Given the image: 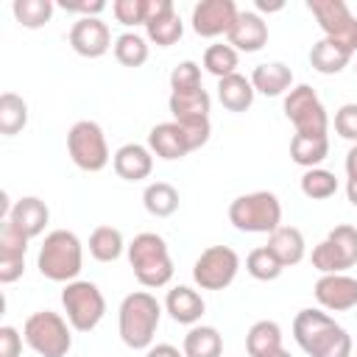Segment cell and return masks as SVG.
Segmentation results:
<instances>
[{
	"label": "cell",
	"mask_w": 357,
	"mask_h": 357,
	"mask_svg": "<svg viewBox=\"0 0 357 357\" xmlns=\"http://www.w3.org/2000/svg\"><path fill=\"white\" fill-rule=\"evenodd\" d=\"M28 123V103L17 92H3L0 95V134L14 137L25 128Z\"/></svg>",
	"instance_id": "d6a6232c"
},
{
	"label": "cell",
	"mask_w": 357,
	"mask_h": 357,
	"mask_svg": "<svg viewBox=\"0 0 357 357\" xmlns=\"http://www.w3.org/2000/svg\"><path fill=\"white\" fill-rule=\"evenodd\" d=\"M268 42V22L257 11H240L229 31V45L243 53H257Z\"/></svg>",
	"instance_id": "d6986e66"
},
{
	"label": "cell",
	"mask_w": 357,
	"mask_h": 357,
	"mask_svg": "<svg viewBox=\"0 0 357 357\" xmlns=\"http://www.w3.org/2000/svg\"><path fill=\"white\" fill-rule=\"evenodd\" d=\"M142 204L153 218H170L178 209V190L167 181H153L142 192Z\"/></svg>",
	"instance_id": "f546056e"
},
{
	"label": "cell",
	"mask_w": 357,
	"mask_h": 357,
	"mask_svg": "<svg viewBox=\"0 0 357 357\" xmlns=\"http://www.w3.org/2000/svg\"><path fill=\"white\" fill-rule=\"evenodd\" d=\"M354 265H357V229L349 223L335 226L312 248V268L321 273H346Z\"/></svg>",
	"instance_id": "9c48e42d"
},
{
	"label": "cell",
	"mask_w": 357,
	"mask_h": 357,
	"mask_svg": "<svg viewBox=\"0 0 357 357\" xmlns=\"http://www.w3.org/2000/svg\"><path fill=\"white\" fill-rule=\"evenodd\" d=\"M237 6L234 0H201L192 8V31L204 39H215L220 33L229 36L231 25L237 22Z\"/></svg>",
	"instance_id": "4fadbf2b"
},
{
	"label": "cell",
	"mask_w": 357,
	"mask_h": 357,
	"mask_svg": "<svg viewBox=\"0 0 357 357\" xmlns=\"http://www.w3.org/2000/svg\"><path fill=\"white\" fill-rule=\"evenodd\" d=\"M53 0H14L11 11L22 28H42L53 17Z\"/></svg>",
	"instance_id": "e575fe53"
},
{
	"label": "cell",
	"mask_w": 357,
	"mask_h": 357,
	"mask_svg": "<svg viewBox=\"0 0 357 357\" xmlns=\"http://www.w3.org/2000/svg\"><path fill=\"white\" fill-rule=\"evenodd\" d=\"M268 248L276 254V259L284 265V268H293L304 259L307 254V243H304V234L296 229V226H279L273 234H268Z\"/></svg>",
	"instance_id": "cb8c5ba5"
},
{
	"label": "cell",
	"mask_w": 357,
	"mask_h": 357,
	"mask_svg": "<svg viewBox=\"0 0 357 357\" xmlns=\"http://www.w3.org/2000/svg\"><path fill=\"white\" fill-rule=\"evenodd\" d=\"M346 176L357 178V145H351L349 153H346Z\"/></svg>",
	"instance_id": "f6af8a7d"
},
{
	"label": "cell",
	"mask_w": 357,
	"mask_h": 357,
	"mask_svg": "<svg viewBox=\"0 0 357 357\" xmlns=\"http://www.w3.org/2000/svg\"><path fill=\"white\" fill-rule=\"evenodd\" d=\"M312 293L315 301L329 312H346L357 307V279L346 273H321Z\"/></svg>",
	"instance_id": "5bb4252c"
},
{
	"label": "cell",
	"mask_w": 357,
	"mask_h": 357,
	"mask_svg": "<svg viewBox=\"0 0 357 357\" xmlns=\"http://www.w3.org/2000/svg\"><path fill=\"white\" fill-rule=\"evenodd\" d=\"M159 321H162V304L156 301V296H151L148 290H134L123 298L117 310L120 340L134 351L151 349Z\"/></svg>",
	"instance_id": "7a4b0ae2"
},
{
	"label": "cell",
	"mask_w": 357,
	"mask_h": 357,
	"mask_svg": "<svg viewBox=\"0 0 357 357\" xmlns=\"http://www.w3.org/2000/svg\"><path fill=\"white\" fill-rule=\"evenodd\" d=\"M229 220L245 234H273L282 226V204L268 190L245 192L229 204Z\"/></svg>",
	"instance_id": "5b68a950"
},
{
	"label": "cell",
	"mask_w": 357,
	"mask_h": 357,
	"mask_svg": "<svg viewBox=\"0 0 357 357\" xmlns=\"http://www.w3.org/2000/svg\"><path fill=\"white\" fill-rule=\"evenodd\" d=\"M351 50H346L343 45L332 42V39H318L310 50V64L312 70H318L321 75H337L343 67H349L351 61Z\"/></svg>",
	"instance_id": "d4e9b609"
},
{
	"label": "cell",
	"mask_w": 357,
	"mask_h": 357,
	"mask_svg": "<svg viewBox=\"0 0 357 357\" xmlns=\"http://www.w3.org/2000/svg\"><path fill=\"white\" fill-rule=\"evenodd\" d=\"M22 354V335L14 326H0V357H20Z\"/></svg>",
	"instance_id": "b9f144b4"
},
{
	"label": "cell",
	"mask_w": 357,
	"mask_h": 357,
	"mask_svg": "<svg viewBox=\"0 0 357 357\" xmlns=\"http://www.w3.org/2000/svg\"><path fill=\"white\" fill-rule=\"evenodd\" d=\"M346 198L351 206H357V178H346Z\"/></svg>",
	"instance_id": "bcb514c9"
},
{
	"label": "cell",
	"mask_w": 357,
	"mask_h": 357,
	"mask_svg": "<svg viewBox=\"0 0 357 357\" xmlns=\"http://www.w3.org/2000/svg\"><path fill=\"white\" fill-rule=\"evenodd\" d=\"M148 148H151V153H156L159 159H167V162L181 159V156H187V153L192 151V145H190L184 128H181L176 120L156 123V126L148 131Z\"/></svg>",
	"instance_id": "e0dca14e"
},
{
	"label": "cell",
	"mask_w": 357,
	"mask_h": 357,
	"mask_svg": "<svg viewBox=\"0 0 357 357\" xmlns=\"http://www.w3.org/2000/svg\"><path fill=\"white\" fill-rule=\"evenodd\" d=\"M307 8L321 25L324 39H332L346 50L357 53V17L343 0H310Z\"/></svg>",
	"instance_id": "8fae6325"
},
{
	"label": "cell",
	"mask_w": 357,
	"mask_h": 357,
	"mask_svg": "<svg viewBox=\"0 0 357 357\" xmlns=\"http://www.w3.org/2000/svg\"><path fill=\"white\" fill-rule=\"evenodd\" d=\"M354 70H357V64H354Z\"/></svg>",
	"instance_id": "c3c4849f"
},
{
	"label": "cell",
	"mask_w": 357,
	"mask_h": 357,
	"mask_svg": "<svg viewBox=\"0 0 357 357\" xmlns=\"http://www.w3.org/2000/svg\"><path fill=\"white\" fill-rule=\"evenodd\" d=\"M145 31H148V39H151L156 47H170V45H176V42L181 39L184 22H181V17L176 14V8H170V11L159 14V17H153L151 22H145Z\"/></svg>",
	"instance_id": "1f68e13d"
},
{
	"label": "cell",
	"mask_w": 357,
	"mask_h": 357,
	"mask_svg": "<svg viewBox=\"0 0 357 357\" xmlns=\"http://www.w3.org/2000/svg\"><path fill=\"white\" fill-rule=\"evenodd\" d=\"M170 89L173 92H195V89H204L201 86V67L195 61H178L170 73Z\"/></svg>",
	"instance_id": "f35d334b"
},
{
	"label": "cell",
	"mask_w": 357,
	"mask_h": 357,
	"mask_svg": "<svg viewBox=\"0 0 357 357\" xmlns=\"http://www.w3.org/2000/svg\"><path fill=\"white\" fill-rule=\"evenodd\" d=\"M276 349H282V326L276 321H257L245 335L248 357H265Z\"/></svg>",
	"instance_id": "f1b7e54d"
},
{
	"label": "cell",
	"mask_w": 357,
	"mask_h": 357,
	"mask_svg": "<svg viewBox=\"0 0 357 357\" xmlns=\"http://www.w3.org/2000/svg\"><path fill=\"white\" fill-rule=\"evenodd\" d=\"M301 192L310 201H326L337 192V178H335V173H329L324 167H310L301 176Z\"/></svg>",
	"instance_id": "8d00e7d4"
},
{
	"label": "cell",
	"mask_w": 357,
	"mask_h": 357,
	"mask_svg": "<svg viewBox=\"0 0 357 357\" xmlns=\"http://www.w3.org/2000/svg\"><path fill=\"white\" fill-rule=\"evenodd\" d=\"M335 131L357 145V103H343L335 112Z\"/></svg>",
	"instance_id": "60d3db41"
},
{
	"label": "cell",
	"mask_w": 357,
	"mask_h": 357,
	"mask_svg": "<svg viewBox=\"0 0 357 357\" xmlns=\"http://www.w3.org/2000/svg\"><path fill=\"white\" fill-rule=\"evenodd\" d=\"M145 357H184V351H178V349L170 346V343H156V346H151V349L145 351Z\"/></svg>",
	"instance_id": "ee69618b"
},
{
	"label": "cell",
	"mask_w": 357,
	"mask_h": 357,
	"mask_svg": "<svg viewBox=\"0 0 357 357\" xmlns=\"http://www.w3.org/2000/svg\"><path fill=\"white\" fill-rule=\"evenodd\" d=\"M284 117L304 137H326L329 131V114L310 84H298L284 95Z\"/></svg>",
	"instance_id": "ba28073f"
},
{
	"label": "cell",
	"mask_w": 357,
	"mask_h": 357,
	"mask_svg": "<svg viewBox=\"0 0 357 357\" xmlns=\"http://www.w3.org/2000/svg\"><path fill=\"white\" fill-rule=\"evenodd\" d=\"M165 310L170 312V318L176 324H187V326H195L206 310L201 293H195L192 287L187 284H178L173 290H167V298H165Z\"/></svg>",
	"instance_id": "7402d4cb"
},
{
	"label": "cell",
	"mask_w": 357,
	"mask_h": 357,
	"mask_svg": "<svg viewBox=\"0 0 357 357\" xmlns=\"http://www.w3.org/2000/svg\"><path fill=\"white\" fill-rule=\"evenodd\" d=\"M70 45L78 56L84 59H100L112 47V33L109 25L100 17H81L70 28Z\"/></svg>",
	"instance_id": "9a60e30c"
},
{
	"label": "cell",
	"mask_w": 357,
	"mask_h": 357,
	"mask_svg": "<svg viewBox=\"0 0 357 357\" xmlns=\"http://www.w3.org/2000/svg\"><path fill=\"white\" fill-rule=\"evenodd\" d=\"M112 11L120 25H145V0H114Z\"/></svg>",
	"instance_id": "ab89813d"
},
{
	"label": "cell",
	"mask_w": 357,
	"mask_h": 357,
	"mask_svg": "<svg viewBox=\"0 0 357 357\" xmlns=\"http://www.w3.org/2000/svg\"><path fill=\"white\" fill-rule=\"evenodd\" d=\"M237 64H240V56L231 45H209L204 50V67L206 73H212L218 81L226 78V75H234L237 73Z\"/></svg>",
	"instance_id": "d590c367"
},
{
	"label": "cell",
	"mask_w": 357,
	"mask_h": 357,
	"mask_svg": "<svg viewBox=\"0 0 357 357\" xmlns=\"http://www.w3.org/2000/svg\"><path fill=\"white\" fill-rule=\"evenodd\" d=\"M25 251H28V237L11 220H3V229H0V282L3 284H11L22 276Z\"/></svg>",
	"instance_id": "2e32d148"
},
{
	"label": "cell",
	"mask_w": 357,
	"mask_h": 357,
	"mask_svg": "<svg viewBox=\"0 0 357 357\" xmlns=\"http://www.w3.org/2000/svg\"><path fill=\"white\" fill-rule=\"evenodd\" d=\"M240 271V257L229 245H209L192 265V279L201 290H223L234 282Z\"/></svg>",
	"instance_id": "7c38bea8"
},
{
	"label": "cell",
	"mask_w": 357,
	"mask_h": 357,
	"mask_svg": "<svg viewBox=\"0 0 357 357\" xmlns=\"http://www.w3.org/2000/svg\"><path fill=\"white\" fill-rule=\"evenodd\" d=\"M114 59L123 67H142L148 61V45L139 33H120L114 39Z\"/></svg>",
	"instance_id": "74e56055"
},
{
	"label": "cell",
	"mask_w": 357,
	"mask_h": 357,
	"mask_svg": "<svg viewBox=\"0 0 357 357\" xmlns=\"http://www.w3.org/2000/svg\"><path fill=\"white\" fill-rule=\"evenodd\" d=\"M59 6H61L64 11H70V14H84V17H98V14L106 8V3H103V0H81V3L61 0Z\"/></svg>",
	"instance_id": "7bdbcfd3"
},
{
	"label": "cell",
	"mask_w": 357,
	"mask_h": 357,
	"mask_svg": "<svg viewBox=\"0 0 357 357\" xmlns=\"http://www.w3.org/2000/svg\"><path fill=\"white\" fill-rule=\"evenodd\" d=\"M251 86H254V92H259L265 98H279L287 89H293V70L284 61L257 64L251 73Z\"/></svg>",
	"instance_id": "44dd1931"
},
{
	"label": "cell",
	"mask_w": 357,
	"mask_h": 357,
	"mask_svg": "<svg viewBox=\"0 0 357 357\" xmlns=\"http://www.w3.org/2000/svg\"><path fill=\"white\" fill-rule=\"evenodd\" d=\"M329 156V137H304L293 134L290 139V159L301 167H318Z\"/></svg>",
	"instance_id": "83f0119b"
},
{
	"label": "cell",
	"mask_w": 357,
	"mask_h": 357,
	"mask_svg": "<svg viewBox=\"0 0 357 357\" xmlns=\"http://www.w3.org/2000/svg\"><path fill=\"white\" fill-rule=\"evenodd\" d=\"M126 243H123V231L114 229V226H98L92 234H89V254L98 259V262H114L120 259Z\"/></svg>",
	"instance_id": "4dcf8cb0"
},
{
	"label": "cell",
	"mask_w": 357,
	"mask_h": 357,
	"mask_svg": "<svg viewBox=\"0 0 357 357\" xmlns=\"http://www.w3.org/2000/svg\"><path fill=\"white\" fill-rule=\"evenodd\" d=\"M184 357H220L223 351V337L215 326H204L195 324L190 326V332L184 335V346H181Z\"/></svg>",
	"instance_id": "4316f807"
},
{
	"label": "cell",
	"mask_w": 357,
	"mask_h": 357,
	"mask_svg": "<svg viewBox=\"0 0 357 357\" xmlns=\"http://www.w3.org/2000/svg\"><path fill=\"white\" fill-rule=\"evenodd\" d=\"M8 220H11L28 240H33V237H39V234L45 231V226H47V220H50V209H47V204H45L42 198L25 195V198H20V201L11 206Z\"/></svg>",
	"instance_id": "ffe728a7"
},
{
	"label": "cell",
	"mask_w": 357,
	"mask_h": 357,
	"mask_svg": "<svg viewBox=\"0 0 357 357\" xmlns=\"http://www.w3.org/2000/svg\"><path fill=\"white\" fill-rule=\"evenodd\" d=\"M293 337L310 357H351L349 332L321 310H301L293 318Z\"/></svg>",
	"instance_id": "6da1fadb"
},
{
	"label": "cell",
	"mask_w": 357,
	"mask_h": 357,
	"mask_svg": "<svg viewBox=\"0 0 357 357\" xmlns=\"http://www.w3.org/2000/svg\"><path fill=\"white\" fill-rule=\"evenodd\" d=\"M209 95L206 89H195V92H170L167 109L173 114L176 123H198V120H209Z\"/></svg>",
	"instance_id": "603a6c76"
},
{
	"label": "cell",
	"mask_w": 357,
	"mask_h": 357,
	"mask_svg": "<svg viewBox=\"0 0 357 357\" xmlns=\"http://www.w3.org/2000/svg\"><path fill=\"white\" fill-rule=\"evenodd\" d=\"M245 271H248V276H254L257 282H273V279L282 276L284 265L276 259V254H273L268 245H259V248H254V251L245 257Z\"/></svg>",
	"instance_id": "836d02e7"
},
{
	"label": "cell",
	"mask_w": 357,
	"mask_h": 357,
	"mask_svg": "<svg viewBox=\"0 0 357 357\" xmlns=\"http://www.w3.org/2000/svg\"><path fill=\"white\" fill-rule=\"evenodd\" d=\"M67 151H70V159L75 162V167H81L86 173H98L109 165L106 134L95 120H78L67 131Z\"/></svg>",
	"instance_id": "30bf717a"
},
{
	"label": "cell",
	"mask_w": 357,
	"mask_h": 357,
	"mask_svg": "<svg viewBox=\"0 0 357 357\" xmlns=\"http://www.w3.org/2000/svg\"><path fill=\"white\" fill-rule=\"evenodd\" d=\"M265 357H293L287 349H276V351H271V354H265Z\"/></svg>",
	"instance_id": "7dc6e473"
},
{
	"label": "cell",
	"mask_w": 357,
	"mask_h": 357,
	"mask_svg": "<svg viewBox=\"0 0 357 357\" xmlns=\"http://www.w3.org/2000/svg\"><path fill=\"white\" fill-rule=\"evenodd\" d=\"M61 307L67 312V321L75 332H92L103 315H106V298L98 290L95 282L86 279H75L67 282L61 290Z\"/></svg>",
	"instance_id": "52a82bcc"
},
{
	"label": "cell",
	"mask_w": 357,
	"mask_h": 357,
	"mask_svg": "<svg viewBox=\"0 0 357 357\" xmlns=\"http://www.w3.org/2000/svg\"><path fill=\"white\" fill-rule=\"evenodd\" d=\"M128 262L142 287H165L173 279V259L167 243L156 231H142L128 243Z\"/></svg>",
	"instance_id": "277c9868"
},
{
	"label": "cell",
	"mask_w": 357,
	"mask_h": 357,
	"mask_svg": "<svg viewBox=\"0 0 357 357\" xmlns=\"http://www.w3.org/2000/svg\"><path fill=\"white\" fill-rule=\"evenodd\" d=\"M254 95L257 92L251 86V78H245L240 73L226 75V78L218 81V98H220L223 109H229V112H245V109H251Z\"/></svg>",
	"instance_id": "484cf974"
},
{
	"label": "cell",
	"mask_w": 357,
	"mask_h": 357,
	"mask_svg": "<svg viewBox=\"0 0 357 357\" xmlns=\"http://www.w3.org/2000/svg\"><path fill=\"white\" fill-rule=\"evenodd\" d=\"M112 167L126 181H142L153 170V153H151V148H145L139 142H126L114 151Z\"/></svg>",
	"instance_id": "ac0fdd59"
},
{
	"label": "cell",
	"mask_w": 357,
	"mask_h": 357,
	"mask_svg": "<svg viewBox=\"0 0 357 357\" xmlns=\"http://www.w3.org/2000/svg\"><path fill=\"white\" fill-rule=\"evenodd\" d=\"M22 337L39 357H67V351L73 349L70 321L53 310H39L28 315Z\"/></svg>",
	"instance_id": "8992f818"
},
{
	"label": "cell",
	"mask_w": 357,
	"mask_h": 357,
	"mask_svg": "<svg viewBox=\"0 0 357 357\" xmlns=\"http://www.w3.org/2000/svg\"><path fill=\"white\" fill-rule=\"evenodd\" d=\"M81 265H84V245L75 231L56 229L45 234L39 245V257H36V268L45 279L64 282V284L75 282L81 273Z\"/></svg>",
	"instance_id": "3957f363"
}]
</instances>
